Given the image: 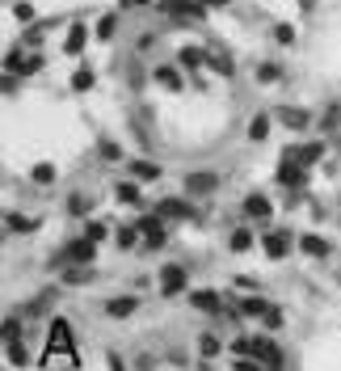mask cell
I'll use <instances>...</instances> for the list:
<instances>
[{"label": "cell", "instance_id": "obj_1", "mask_svg": "<svg viewBox=\"0 0 341 371\" xmlns=\"http://www.w3.org/2000/svg\"><path fill=\"white\" fill-rule=\"evenodd\" d=\"M236 355H249V359H257V363H270V367H283V351L266 338V334H257V338H245V342H236Z\"/></svg>", "mask_w": 341, "mask_h": 371}, {"label": "cell", "instance_id": "obj_2", "mask_svg": "<svg viewBox=\"0 0 341 371\" xmlns=\"http://www.w3.org/2000/svg\"><path fill=\"white\" fill-rule=\"evenodd\" d=\"M72 325L67 321H51V342H46V355H72Z\"/></svg>", "mask_w": 341, "mask_h": 371}, {"label": "cell", "instance_id": "obj_3", "mask_svg": "<svg viewBox=\"0 0 341 371\" xmlns=\"http://www.w3.org/2000/svg\"><path fill=\"white\" fill-rule=\"evenodd\" d=\"M262 249H266L270 258H287V253L295 249V232H287V228H283V232H266V237H262Z\"/></svg>", "mask_w": 341, "mask_h": 371}, {"label": "cell", "instance_id": "obj_4", "mask_svg": "<svg viewBox=\"0 0 341 371\" xmlns=\"http://www.w3.org/2000/svg\"><path fill=\"white\" fill-rule=\"evenodd\" d=\"M186 283H190V275H186L181 266H160V291H165V296H181Z\"/></svg>", "mask_w": 341, "mask_h": 371}, {"label": "cell", "instance_id": "obj_5", "mask_svg": "<svg viewBox=\"0 0 341 371\" xmlns=\"http://www.w3.org/2000/svg\"><path fill=\"white\" fill-rule=\"evenodd\" d=\"M304 177H308V169H304L300 161H291V156L278 161V182H283V186H304Z\"/></svg>", "mask_w": 341, "mask_h": 371}, {"label": "cell", "instance_id": "obj_6", "mask_svg": "<svg viewBox=\"0 0 341 371\" xmlns=\"http://www.w3.org/2000/svg\"><path fill=\"white\" fill-rule=\"evenodd\" d=\"M139 237H143L148 249H160V245H165V224H160V220H143V224H139Z\"/></svg>", "mask_w": 341, "mask_h": 371}, {"label": "cell", "instance_id": "obj_7", "mask_svg": "<svg viewBox=\"0 0 341 371\" xmlns=\"http://www.w3.org/2000/svg\"><path fill=\"white\" fill-rule=\"evenodd\" d=\"M215 186H219L215 173H190V177H186V190H190V194H211Z\"/></svg>", "mask_w": 341, "mask_h": 371}, {"label": "cell", "instance_id": "obj_8", "mask_svg": "<svg viewBox=\"0 0 341 371\" xmlns=\"http://www.w3.org/2000/svg\"><path fill=\"white\" fill-rule=\"evenodd\" d=\"M84 42H89V25H84V21H76V25L67 30V42H63V51H67V55H76V51H84Z\"/></svg>", "mask_w": 341, "mask_h": 371}, {"label": "cell", "instance_id": "obj_9", "mask_svg": "<svg viewBox=\"0 0 341 371\" xmlns=\"http://www.w3.org/2000/svg\"><path fill=\"white\" fill-rule=\"evenodd\" d=\"M245 215L249 220H270V199L266 194H249L245 199Z\"/></svg>", "mask_w": 341, "mask_h": 371}, {"label": "cell", "instance_id": "obj_10", "mask_svg": "<svg viewBox=\"0 0 341 371\" xmlns=\"http://www.w3.org/2000/svg\"><path fill=\"white\" fill-rule=\"evenodd\" d=\"M278 118H283L291 131H304V127H308V110H300V106H283V110H278Z\"/></svg>", "mask_w": 341, "mask_h": 371}, {"label": "cell", "instance_id": "obj_11", "mask_svg": "<svg viewBox=\"0 0 341 371\" xmlns=\"http://www.w3.org/2000/svg\"><path fill=\"white\" fill-rule=\"evenodd\" d=\"M135 308H139V300H135V296H118V300H110V304H105V317H131Z\"/></svg>", "mask_w": 341, "mask_h": 371}, {"label": "cell", "instance_id": "obj_12", "mask_svg": "<svg viewBox=\"0 0 341 371\" xmlns=\"http://www.w3.org/2000/svg\"><path fill=\"white\" fill-rule=\"evenodd\" d=\"M93 249H97V241H89V237H84V241H76V245L67 249V258L80 266V262H93Z\"/></svg>", "mask_w": 341, "mask_h": 371}, {"label": "cell", "instance_id": "obj_13", "mask_svg": "<svg viewBox=\"0 0 341 371\" xmlns=\"http://www.w3.org/2000/svg\"><path fill=\"white\" fill-rule=\"evenodd\" d=\"M190 304H194L198 313H219V296H215V291H194Z\"/></svg>", "mask_w": 341, "mask_h": 371}, {"label": "cell", "instance_id": "obj_14", "mask_svg": "<svg viewBox=\"0 0 341 371\" xmlns=\"http://www.w3.org/2000/svg\"><path fill=\"white\" fill-rule=\"evenodd\" d=\"M240 313H245V317H262V321H266V313H270V300H262V296H249V300H240Z\"/></svg>", "mask_w": 341, "mask_h": 371}, {"label": "cell", "instance_id": "obj_15", "mask_svg": "<svg viewBox=\"0 0 341 371\" xmlns=\"http://www.w3.org/2000/svg\"><path fill=\"white\" fill-rule=\"evenodd\" d=\"M131 173H135L139 182H156V177H160V165H156V161H135Z\"/></svg>", "mask_w": 341, "mask_h": 371}, {"label": "cell", "instance_id": "obj_16", "mask_svg": "<svg viewBox=\"0 0 341 371\" xmlns=\"http://www.w3.org/2000/svg\"><path fill=\"white\" fill-rule=\"evenodd\" d=\"M300 249H304L308 258H325V253H329V245H325L321 237H300Z\"/></svg>", "mask_w": 341, "mask_h": 371}, {"label": "cell", "instance_id": "obj_17", "mask_svg": "<svg viewBox=\"0 0 341 371\" xmlns=\"http://www.w3.org/2000/svg\"><path fill=\"white\" fill-rule=\"evenodd\" d=\"M228 245H232V253H245V249H253V232H249V228H236Z\"/></svg>", "mask_w": 341, "mask_h": 371}, {"label": "cell", "instance_id": "obj_18", "mask_svg": "<svg viewBox=\"0 0 341 371\" xmlns=\"http://www.w3.org/2000/svg\"><path fill=\"white\" fill-rule=\"evenodd\" d=\"M160 215H169V220H177V215H181V220H186V215H190V207H186V203H177V199H165V203H160Z\"/></svg>", "mask_w": 341, "mask_h": 371}, {"label": "cell", "instance_id": "obj_19", "mask_svg": "<svg viewBox=\"0 0 341 371\" xmlns=\"http://www.w3.org/2000/svg\"><path fill=\"white\" fill-rule=\"evenodd\" d=\"M114 30H118V17H114V13H105V17L97 21V38H114Z\"/></svg>", "mask_w": 341, "mask_h": 371}, {"label": "cell", "instance_id": "obj_20", "mask_svg": "<svg viewBox=\"0 0 341 371\" xmlns=\"http://www.w3.org/2000/svg\"><path fill=\"white\" fill-rule=\"evenodd\" d=\"M156 80H160L165 89H181V76H177L173 68H160V72H156Z\"/></svg>", "mask_w": 341, "mask_h": 371}, {"label": "cell", "instance_id": "obj_21", "mask_svg": "<svg viewBox=\"0 0 341 371\" xmlns=\"http://www.w3.org/2000/svg\"><path fill=\"white\" fill-rule=\"evenodd\" d=\"M249 135H253V139H266V135H270V118H266V114H257V118H253V127H249Z\"/></svg>", "mask_w": 341, "mask_h": 371}, {"label": "cell", "instance_id": "obj_22", "mask_svg": "<svg viewBox=\"0 0 341 371\" xmlns=\"http://www.w3.org/2000/svg\"><path fill=\"white\" fill-rule=\"evenodd\" d=\"M118 199H122L127 207H139V190H135L131 182H122V186H118Z\"/></svg>", "mask_w": 341, "mask_h": 371}, {"label": "cell", "instance_id": "obj_23", "mask_svg": "<svg viewBox=\"0 0 341 371\" xmlns=\"http://www.w3.org/2000/svg\"><path fill=\"white\" fill-rule=\"evenodd\" d=\"M118 245H122V249H135V245H139V228H122V232H118Z\"/></svg>", "mask_w": 341, "mask_h": 371}, {"label": "cell", "instance_id": "obj_24", "mask_svg": "<svg viewBox=\"0 0 341 371\" xmlns=\"http://www.w3.org/2000/svg\"><path fill=\"white\" fill-rule=\"evenodd\" d=\"M63 279H67V283H89V279H93V270H89V266H72Z\"/></svg>", "mask_w": 341, "mask_h": 371}, {"label": "cell", "instance_id": "obj_25", "mask_svg": "<svg viewBox=\"0 0 341 371\" xmlns=\"http://www.w3.org/2000/svg\"><path fill=\"white\" fill-rule=\"evenodd\" d=\"M34 182H38V186H51V182H55V169H51V165H38V169H34Z\"/></svg>", "mask_w": 341, "mask_h": 371}, {"label": "cell", "instance_id": "obj_26", "mask_svg": "<svg viewBox=\"0 0 341 371\" xmlns=\"http://www.w3.org/2000/svg\"><path fill=\"white\" fill-rule=\"evenodd\" d=\"M34 228V220H25V215H8V232H30Z\"/></svg>", "mask_w": 341, "mask_h": 371}, {"label": "cell", "instance_id": "obj_27", "mask_svg": "<svg viewBox=\"0 0 341 371\" xmlns=\"http://www.w3.org/2000/svg\"><path fill=\"white\" fill-rule=\"evenodd\" d=\"M89 207H93V203H89V199H80V194L67 203V211H72V215H89Z\"/></svg>", "mask_w": 341, "mask_h": 371}, {"label": "cell", "instance_id": "obj_28", "mask_svg": "<svg viewBox=\"0 0 341 371\" xmlns=\"http://www.w3.org/2000/svg\"><path fill=\"white\" fill-rule=\"evenodd\" d=\"M257 80H266V84H274V80H278V68H274V63H262V72H257Z\"/></svg>", "mask_w": 341, "mask_h": 371}, {"label": "cell", "instance_id": "obj_29", "mask_svg": "<svg viewBox=\"0 0 341 371\" xmlns=\"http://www.w3.org/2000/svg\"><path fill=\"white\" fill-rule=\"evenodd\" d=\"M72 89H93V72H76L72 76Z\"/></svg>", "mask_w": 341, "mask_h": 371}, {"label": "cell", "instance_id": "obj_30", "mask_svg": "<svg viewBox=\"0 0 341 371\" xmlns=\"http://www.w3.org/2000/svg\"><path fill=\"white\" fill-rule=\"evenodd\" d=\"M181 63H186V68H198V63H202V55H198V51H190V46H186V51H181Z\"/></svg>", "mask_w": 341, "mask_h": 371}, {"label": "cell", "instance_id": "obj_31", "mask_svg": "<svg viewBox=\"0 0 341 371\" xmlns=\"http://www.w3.org/2000/svg\"><path fill=\"white\" fill-rule=\"evenodd\" d=\"M13 13H17V21H34V8L30 4H13Z\"/></svg>", "mask_w": 341, "mask_h": 371}, {"label": "cell", "instance_id": "obj_32", "mask_svg": "<svg viewBox=\"0 0 341 371\" xmlns=\"http://www.w3.org/2000/svg\"><path fill=\"white\" fill-rule=\"evenodd\" d=\"M84 237H89V241H101V237H105V224H89Z\"/></svg>", "mask_w": 341, "mask_h": 371}, {"label": "cell", "instance_id": "obj_33", "mask_svg": "<svg viewBox=\"0 0 341 371\" xmlns=\"http://www.w3.org/2000/svg\"><path fill=\"white\" fill-rule=\"evenodd\" d=\"M266 325H270V329H278V325H283V313H278L274 304H270V313H266Z\"/></svg>", "mask_w": 341, "mask_h": 371}, {"label": "cell", "instance_id": "obj_34", "mask_svg": "<svg viewBox=\"0 0 341 371\" xmlns=\"http://www.w3.org/2000/svg\"><path fill=\"white\" fill-rule=\"evenodd\" d=\"M274 38H278V42H291V38H295V30H291V25H278V30H274Z\"/></svg>", "mask_w": 341, "mask_h": 371}, {"label": "cell", "instance_id": "obj_35", "mask_svg": "<svg viewBox=\"0 0 341 371\" xmlns=\"http://www.w3.org/2000/svg\"><path fill=\"white\" fill-rule=\"evenodd\" d=\"M202 355H219V342H215V338H211V334H207V338H202Z\"/></svg>", "mask_w": 341, "mask_h": 371}, {"label": "cell", "instance_id": "obj_36", "mask_svg": "<svg viewBox=\"0 0 341 371\" xmlns=\"http://www.w3.org/2000/svg\"><path fill=\"white\" fill-rule=\"evenodd\" d=\"M236 371H266V367H262L257 359H240V363H236Z\"/></svg>", "mask_w": 341, "mask_h": 371}, {"label": "cell", "instance_id": "obj_37", "mask_svg": "<svg viewBox=\"0 0 341 371\" xmlns=\"http://www.w3.org/2000/svg\"><path fill=\"white\" fill-rule=\"evenodd\" d=\"M101 156H110V161H118L122 152H118V144H101Z\"/></svg>", "mask_w": 341, "mask_h": 371}, {"label": "cell", "instance_id": "obj_38", "mask_svg": "<svg viewBox=\"0 0 341 371\" xmlns=\"http://www.w3.org/2000/svg\"><path fill=\"white\" fill-rule=\"evenodd\" d=\"M110 371H122V359H114V355H110Z\"/></svg>", "mask_w": 341, "mask_h": 371}, {"label": "cell", "instance_id": "obj_39", "mask_svg": "<svg viewBox=\"0 0 341 371\" xmlns=\"http://www.w3.org/2000/svg\"><path fill=\"white\" fill-rule=\"evenodd\" d=\"M202 4H215V8H219V4H228V0H202Z\"/></svg>", "mask_w": 341, "mask_h": 371}, {"label": "cell", "instance_id": "obj_40", "mask_svg": "<svg viewBox=\"0 0 341 371\" xmlns=\"http://www.w3.org/2000/svg\"><path fill=\"white\" fill-rule=\"evenodd\" d=\"M300 4H304V8H312V4H316V0H300Z\"/></svg>", "mask_w": 341, "mask_h": 371}]
</instances>
